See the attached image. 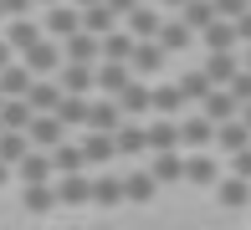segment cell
<instances>
[{"instance_id": "6da1fadb", "label": "cell", "mask_w": 251, "mask_h": 230, "mask_svg": "<svg viewBox=\"0 0 251 230\" xmlns=\"http://www.w3.org/2000/svg\"><path fill=\"white\" fill-rule=\"evenodd\" d=\"M190 179H195V184H210V174H215V164H210V159H190Z\"/></svg>"}, {"instance_id": "7a4b0ae2", "label": "cell", "mask_w": 251, "mask_h": 230, "mask_svg": "<svg viewBox=\"0 0 251 230\" xmlns=\"http://www.w3.org/2000/svg\"><path fill=\"white\" fill-rule=\"evenodd\" d=\"M62 200H72V205H77V200H87V184H82V179H67V189H62Z\"/></svg>"}, {"instance_id": "3957f363", "label": "cell", "mask_w": 251, "mask_h": 230, "mask_svg": "<svg viewBox=\"0 0 251 230\" xmlns=\"http://www.w3.org/2000/svg\"><path fill=\"white\" fill-rule=\"evenodd\" d=\"M26 205L41 215V210H51V194H47V189H31V194H26Z\"/></svg>"}, {"instance_id": "277c9868", "label": "cell", "mask_w": 251, "mask_h": 230, "mask_svg": "<svg viewBox=\"0 0 251 230\" xmlns=\"http://www.w3.org/2000/svg\"><path fill=\"white\" fill-rule=\"evenodd\" d=\"M185 138H190V143H205V138H210V123H190Z\"/></svg>"}, {"instance_id": "5b68a950", "label": "cell", "mask_w": 251, "mask_h": 230, "mask_svg": "<svg viewBox=\"0 0 251 230\" xmlns=\"http://www.w3.org/2000/svg\"><path fill=\"white\" fill-rule=\"evenodd\" d=\"M31 133H36V143H56V123H36Z\"/></svg>"}, {"instance_id": "8992f818", "label": "cell", "mask_w": 251, "mask_h": 230, "mask_svg": "<svg viewBox=\"0 0 251 230\" xmlns=\"http://www.w3.org/2000/svg\"><path fill=\"white\" fill-rule=\"evenodd\" d=\"M21 174H26V179H41V174H47V159H26V169H21Z\"/></svg>"}, {"instance_id": "52a82bcc", "label": "cell", "mask_w": 251, "mask_h": 230, "mask_svg": "<svg viewBox=\"0 0 251 230\" xmlns=\"http://www.w3.org/2000/svg\"><path fill=\"white\" fill-rule=\"evenodd\" d=\"M221 200H226V205H241V200H246V189H241V184H226Z\"/></svg>"}, {"instance_id": "ba28073f", "label": "cell", "mask_w": 251, "mask_h": 230, "mask_svg": "<svg viewBox=\"0 0 251 230\" xmlns=\"http://www.w3.org/2000/svg\"><path fill=\"white\" fill-rule=\"evenodd\" d=\"M175 174H185V169H179L175 159H159V179H175Z\"/></svg>"}, {"instance_id": "9c48e42d", "label": "cell", "mask_w": 251, "mask_h": 230, "mask_svg": "<svg viewBox=\"0 0 251 230\" xmlns=\"http://www.w3.org/2000/svg\"><path fill=\"white\" fill-rule=\"evenodd\" d=\"M0 10H10V16H21V10H26V0H0Z\"/></svg>"}, {"instance_id": "30bf717a", "label": "cell", "mask_w": 251, "mask_h": 230, "mask_svg": "<svg viewBox=\"0 0 251 230\" xmlns=\"http://www.w3.org/2000/svg\"><path fill=\"white\" fill-rule=\"evenodd\" d=\"M0 62H5V46H0Z\"/></svg>"}, {"instance_id": "8fae6325", "label": "cell", "mask_w": 251, "mask_h": 230, "mask_svg": "<svg viewBox=\"0 0 251 230\" xmlns=\"http://www.w3.org/2000/svg\"><path fill=\"white\" fill-rule=\"evenodd\" d=\"M0 179H5V164H0Z\"/></svg>"}]
</instances>
